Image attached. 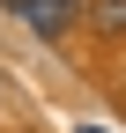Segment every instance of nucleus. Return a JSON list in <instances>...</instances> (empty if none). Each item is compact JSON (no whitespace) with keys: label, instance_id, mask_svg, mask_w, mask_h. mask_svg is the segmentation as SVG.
Here are the masks:
<instances>
[{"label":"nucleus","instance_id":"f257e3e1","mask_svg":"<svg viewBox=\"0 0 126 133\" xmlns=\"http://www.w3.org/2000/svg\"><path fill=\"white\" fill-rule=\"evenodd\" d=\"M0 8H8L15 22H30L37 37H59V30H74V22H82V8H89V0H0Z\"/></svg>","mask_w":126,"mask_h":133},{"label":"nucleus","instance_id":"f03ea898","mask_svg":"<svg viewBox=\"0 0 126 133\" xmlns=\"http://www.w3.org/2000/svg\"><path fill=\"white\" fill-rule=\"evenodd\" d=\"M89 22H97V30H126V0H89Z\"/></svg>","mask_w":126,"mask_h":133},{"label":"nucleus","instance_id":"7ed1b4c3","mask_svg":"<svg viewBox=\"0 0 126 133\" xmlns=\"http://www.w3.org/2000/svg\"><path fill=\"white\" fill-rule=\"evenodd\" d=\"M74 133H104V126H74Z\"/></svg>","mask_w":126,"mask_h":133}]
</instances>
